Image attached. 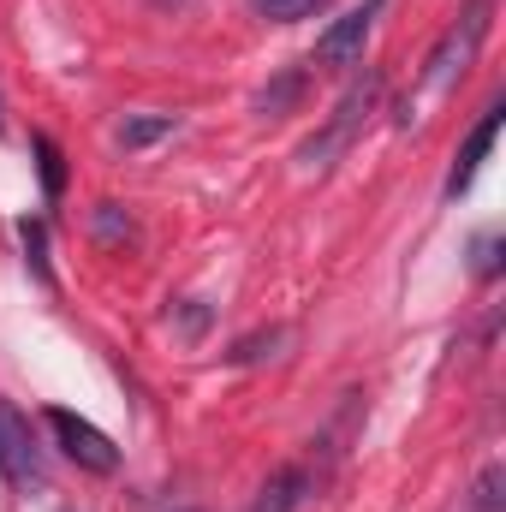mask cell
I'll list each match as a JSON object with an SVG mask.
<instances>
[{
  "label": "cell",
  "mask_w": 506,
  "mask_h": 512,
  "mask_svg": "<svg viewBox=\"0 0 506 512\" xmlns=\"http://www.w3.org/2000/svg\"><path fill=\"white\" fill-rule=\"evenodd\" d=\"M387 0H364V6H352V12H340L322 36H316V60L322 66H352L358 54H364V42H370V24H376V12Z\"/></svg>",
  "instance_id": "obj_5"
},
{
  "label": "cell",
  "mask_w": 506,
  "mask_h": 512,
  "mask_svg": "<svg viewBox=\"0 0 506 512\" xmlns=\"http://www.w3.org/2000/svg\"><path fill=\"white\" fill-rule=\"evenodd\" d=\"M304 483H310V477H304L298 465L274 471V477L262 483V495H256V507H251V512H292L298 501H304Z\"/></svg>",
  "instance_id": "obj_7"
},
{
  "label": "cell",
  "mask_w": 506,
  "mask_h": 512,
  "mask_svg": "<svg viewBox=\"0 0 506 512\" xmlns=\"http://www.w3.org/2000/svg\"><path fill=\"white\" fill-rule=\"evenodd\" d=\"M155 137H173V114H137V120L120 126V143L126 149H149Z\"/></svg>",
  "instance_id": "obj_8"
},
{
  "label": "cell",
  "mask_w": 506,
  "mask_h": 512,
  "mask_svg": "<svg viewBox=\"0 0 506 512\" xmlns=\"http://www.w3.org/2000/svg\"><path fill=\"white\" fill-rule=\"evenodd\" d=\"M495 268H501V239H495V233H483V239H477V274L489 280Z\"/></svg>",
  "instance_id": "obj_13"
},
{
  "label": "cell",
  "mask_w": 506,
  "mask_h": 512,
  "mask_svg": "<svg viewBox=\"0 0 506 512\" xmlns=\"http://www.w3.org/2000/svg\"><path fill=\"white\" fill-rule=\"evenodd\" d=\"M501 102H489V114L477 120V131L465 137V149H459V161H453V173H447V197H459V191H471V179H477V167H483V155L495 149V137H501Z\"/></svg>",
  "instance_id": "obj_6"
},
{
  "label": "cell",
  "mask_w": 506,
  "mask_h": 512,
  "mask_svg": "<svg viewBox=\"0 0 506 512\" xmlns=\"http://www.w3.org/2000/svg\"><path fill=\"white\" fill-rule=\"evenodd\" d=\"M483 30H489V0H471V12L435 42V54H429V66H423V96H441L453 78H465V66H471Z\"/></svg>",
  "instance_id": "obj_1"
},
{
  "label": "cell",
  "mask_w": 506,
  "mask_h": 512,
  "mask_svg": "<svg viewBox=\"0 0 506 512\" xmlns=\"http://www.w3.org/2000/svg\"><path fill=\"white\" fill-rule=\"evenodd\" d=\"M30 149H36V167H42V191H48V197H60V191H66V161H60L54 137H36Z\"/></svg>",
  "instance_id": "obj_9"
},
{
  "label": "cell",
  "mask_w": 506,
  "mask_h": 512,
  "mask_svg": "<svg viewBox=\"0 0 506 512\" xmlns=\"http://www.w3.org/2000/svg\"><path fill=\"white\" fill-rule=\"evenodd\" d=\"M0 477H6L12 489H36V483H42L36 429H30V417H24L12 399H0Z\"/></svg>",
  "instance_id": "obj_2"
},
{
  "label": "cell",
  "mask_w": 506,
  "mask_h": 512,
  "mask_svg": "<svg viewBox=\"0 0 506 512\" xmlns=\"http://www.w3.org/2000/svg\"><path fill=\"white\" fill-rule=\"evenodd\" d=\"M376 102H381V78L370 72L364 84H352V90L340 96V108H334V120L322 126V137H310V143H304V161H328L340 143H352V137H358V126L376 114Z\"/></svg>",
  "instance_id": "obj_4"
},
{
  "label": "cell",
  "mask_w": 506,
  "mask_h": 512,
  "mask_svg": "<svg viewBox=\"0 0 506 512\" xmlns=\"http://www.w3.org/2000/svg\"><path fill=\"white\" fill-rule=\"evenodd\" d=\"M298 90H304V78H280L274 90H262V114H280V108H286Z\"/></svg>",
  "instance_id": "obj_12"
},
{
  "label": "cell",
  "mask_w": 506,
  "mask_h": 512,
  "mask_svg": "<svg viewBox=\"0 0 506 512\" xmlns=\"http://www.w3.org/2000/svg\"><path fill=\"white\" fill-rule=\"evenodd\" d=\"M18 233H24V251H30V262H36V274H48V256H42V221H24Z\"/></svg>",
  "instance_id": "obj_14"
},
{
  "label": "cell",
  "mask_w": 506,
  "mask_h": 512,
  "mask_svg": "<svg viewBox=\"0 0 506 512\" xmlns=\"http://www.w3.org/2000/svg\"><path fill=\"white\" fill-rule=\"evenodd\" d=\"M501 483H506V471L501 465H489V471H483V483H477V512H501Z\"/></svg>",
  "instance_id": "obj_11"
},
{
  "label": "cell",
  "mask_w": 506,
  "mask_h": 512,
  "mask_svg": "<svg viewBox=\"0 0 506 512\" xmlns=\"http://www.w3.org/2000/svg\"><path fill=\"white\" fill-rule=\"evenodd\" d=\"M48 429L60 435V447H66L72 465H84V471H96V477H114V471H120V447H114L90 417H78V411H48Z\"/></svg>",
  "instance_id": "obj_3"
},
{
  "label": "cell",
  "mask_w": 506,
  "mask_h": 512,
  "mask_svg": "<svg viewBox=\"0 0 506 512\" xmlns=\"http://www.w3.org/2000/svg\"><path fill=\"white\" fill-rule=\"evenodd\" d=\"M251 6L262 18H274V24H292V18H310L322 0H251Z\"/></svg>",
  "instance_id": "obj_10"
}]
</instances>
